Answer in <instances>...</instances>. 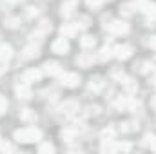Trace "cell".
Instances as JSON below:
<instances>
[{
    "label": "cell",
    "mask_w": 156,
    "mask_h": 154,
    "mask_svg": "<svg viewBox=\"0 0 156 154\" xmlns=\"http://www.w3.org/2000/svg\"><path fill=\"white\" fill-rule=\"evenodd\" d=\"M38 151H40V152H53V151H55V147H53L51 143H42V145L38 147Z\"/></svg>",
    "instance_id": "obj_25"
},
{
    "label": "cell",
    "mask_w": 156,
    "mask_h": 154,
    "mask_svg": "<svg viewBox=\"0 0 156 154\" xmlns=\"http://www.w3.org/2000/svg\"><path fill=\"white\" fill-rule=\"evenodd\" d=\"M20 118H22L24 121H35V120H37V114H35L31 109H24V111L20 113Z\"/></svg>",
    "instance_id": "obj_17"
},
{
    "label": "cell",
    "mask_w": 156,
    "mask_h": 154,
    "mask_svg": "<svg viewBox=\"0 0 156 154\" xmlns=\"http://www.w3.org/2000/svg\"><path fill=\"white\" fill-rule=\"evenodd\" d=\"M75 134H76V131H75V129H66V131L62 132V136H64V138H67V140L75 138Z\"/></svg>",
    "instance_id": "obj_26"
},
{
    "label": "cell",
    "mask_w": 156,
    "mask_h": 154,
    "mask_svg": "<svg viewBox=\"0 0 156 154\" xmlns=\"http://www.w3.org/2000/svg\"><path fill=\"white\" fill-rule=\"evenodd\" d=\"M151 149H153V151H156V140H154V143L151 145Z\"/></svg>",
    "instance_id": "obj_37"
},
{
    "label": "cell",
    "mask_w": 156,
    "mask_h": 154,
    "mask_svg": "<svg viewBox=\"0 0 156 154\" xmlns=\"http://www.w3.org/2000/svg\"><path fill=\"white\" fill-rule=\"evenodd\" d=\"M38 31L42 33V35H44V33H47V31H51V24H49V22H42Z\"/></svg>",
    "instance_id": "obj_29"
},
{
    "label": "cell",
    "mask_w": 156,
    "mask_h": 154,
    "mask_svg": "<svg viewBox=\"0 0 156 154\" xmlns=\"http://www.w3.org/2000/svg\"><path fill=\"white\" fill-rule=\"evenodd\" d=\"M131 54H133V47L131 45H118V47H115V56L118 60H127Z\"/></svg>",
    "instance_id": "obj_5"
},
{
    "label": "cell",
    "mask_w": 156,
    "mask_h": 154,
    "mask_svg": "<svg viewBox=\"0 0 156 154\" xmlns=\"http://www.w3.org/2000/svg\"><path fill=\"white\" fill-rule=\"evenodd\" d=\"M58 76H60L62 85H66V87H76L80 83V76L76 73H60Z\"/></svg>",
    "instance_id": "obj_2"
},
{
    "label": "cell",
    "mask_w": 156,
    "mask_h": 154,
    "mask_svg": "<svg viewBox=\"0 0 156 154\" xmlns=\"http://www.w3.org/2000/svg\"><path fill=\"white\" fill-rule=\"evenodd\" d=\"M73 11H75V0H69V2L62 4V15L64 16H71Z\"/></svg>",
    "instance_id": "obj_15"
},
{
    "label": "cell",
    "mask_w": 156,
    "mask_h": 154,
    "mask_svg": "<svg viewBox=\"0 0 156 154\" xmlns=\"http://www.w3.org/2000/svg\"><path fill=\"white\" fill-rule=\"evenodd\" d=\"M24 56H26V58H35V56H38V45H35V44L27 45V47L24 49Z\"/></svg>",
    "instance_id": "obj_16"
},
{
    "label": "cell",
    "mask_w": 156,
    "mask_h": 154,
    "mask_svg": "<svg viewBox=\"0 0 156 154\" xmlns=\"http://www.w3.org/2000/svg\"><path fill=\"white\" fill-rule=\"evenodd\" d=\"M107 29H109V33H113V35H125V33L129 31V26H127L123 20H115V22H111V24L107 26Z\"/></svg>",
    "instance_id": "obj_3"
},
{
    "label": "cell",
    "mask_w": 156,
    "mask_h": 154,
    "mask_svg": "<svg viewBox=\"0 0 156 154\" xmlns=\"http://www.w3.org/2000/svg\"><path fill=\"white\" fill-rule=\"evenodd\" d=\"M60 31H62V35H64V37L67 38V37H73V35L76 33V31H78V27H76V24H75V26H71V24H64Z\"/></svg>",
    "instance_id": "obj_14"
},
{
    "label": "cell",
    "mask_w": 156,
    "mask_h": 154,
    "mask_svg": "<svg viewBox=\"0 0 156 154\" xmlns=\"http://www.w3.org/2000/svg\"><path fill=\"white\" fill-rule=\"evenodd\" d=\"M151 105H153V109H156V96L151 100Z\"/></svg>",
    "instance_id": "obj_35"
},
{
    "label": "cell",
    "mask_w": 156,
    "mask_h": 154,
    "mask_svg": "<svg viewBox=\"0 0 156 154\" xmlns=\"http://www.w3.org/2000/svg\"><path fill=\"white\" fill-rule=\"evenodd\" d=\"M37 13H38V11H37V7H29V9H27V16H35Z\"/></svg>",
    "instance_id": "obj_32"
},
{
    "label": "cell",
    "mask_w": 156,
    "mask_h": 154,
    "mask_svg": "<svg viewBox=\"0 0 156 154\" xmlns=\"http://www.w3.org/2000/svg\"><path fill=\"white\" fill-rule=\"evenodd\" d=\"M154 140H156L154 134H145V136H144V142H142V143H144L145 147H151V145L154 143Z\"/></svg>",
    "instance_id": "obj_24"
},
{
    "label": "cell",
    "mask_w": 156,
    "mask_h": 154,
    "mask_svg": "<svg viewBox=\"0 0 156 154\" xmlns=\"http://www.w3.org/2000/svg\"><path fill=\"white\" fill-rule=\"evenodd\" d=\"M136 129H138V125L133 123V121H125V123H122V131H123V132H131V131H136Z\"/></svg>",
    "instance_id": "obj_22"
},
{
    "label": "cell",
    "mask_w": 156,
    "mask_h": 154,
    "mask_svg": "<svg viewBox=\"0 0 156 154\" xmlns=\"http://www.w3.org/2000/svg\"><path fill=\"white\" fill-rule=\"evenodd\" d=\"M60 111H62L64 114H73L75 111H78V103L75 102V100H67V102H64V103H62Z\"/></svg>",
    "instance_id": "obj_9"
},
{
    "label": "cell",
    "mask_w": 156,
    "mask_h": 154,
    "mask_svg": "<svg viewBox=\"0 0 156 154\" xmlns=\"http://www.w3.org/2000/svg\"><path fill=\"white\" fill-rule=\"evenodd\" d=\"M149 47H151V49H154V51H156V37H153V38L149 40Z\"/></svg>",
    "instance_id": "obj_33"
},
{
    "label": "cell",
    "mask_w": 156,
    "mask_h": 154,
    "mask_svg": "<svg viewBox=\"0 0 156 154\" xmlns=\"http://www.w3.org/2000/svg\"><path fill=\"white\" fill-rule=\"evenodd\" d=\"M116 107L118 109H129V107H134V102L127 96H120L116 100Z\"/></svg>",
    "instance_id": "obj_13"
},
{
    "label": "cell",
    "mask_w": 156,
    "mask_h": 154,
    "mask_svg": "<svg viewBox=\"0 0 156 154\" xmlns=\"http://www.w3.org/2000/svg\"><path fill=\"white\" fill-rule=\"evenodd\" d=\"M11 56H13V49H11V45H9V44H2V45H0V60L7 62Z\"/></svg>",
    "instance_id": "obj_11"
},
{
    "label": "cell",
    "mask_w": 156,
    "mask_h": 154,
    "mask_svg": "<svg viewBox=\"0 0 156 154\" xmlns=\"http://www.w3.org/2000/svg\"><path fill=\"white\" fill-rule=\"evenodd\" d=\"M2 145H4V143H2V140H0V149H2Z\"/></svg>",
    "instance_id": "obj_38"
},
{
    "label": "cell",
    "mask_w": 156,
    "mask_h": 154,
    "mask_svg": "<svg viewBox=\"0 0 156 154\" xmlns=\"http://www.w3.org/2000/svg\"><path fill=\"white\" fill-rule=\"evenodd\" d=\"M44 71H45L47 75H51V76H56V75L62 73V67H60V64H56V62H47V64L44 65Z\"/></svg>",
    "instance_id": "obj_8"
},
{
    "label": "cell",
    "mask_w": 156,
    "mask_h": 154,
    "mask_svg": "<svg viewBox=\"0 0 156 154\" xmlns=\"http://www.w3.org/2000/svg\"><path fill=\"white\" fill-rule=\"evenodd\" d=\"M5 109H7V100L0 94V114H4V113H5Z\"/></svg>",
    "instance_id": "obj_28"
},
{
    "label": "cell",
    "mask_w": 156,
    "mask_h": 154,
    "mask_svg": "<svg viewBox=\"0 0 156 154\" xmlns=\"http://www.w3.org/2000/svg\"><path fill=\"white\" fill-rule=\"evenodd\" d=\"M7 2H11V4H18V2H22V0H7Z\"/></svg>",
    "instance_id": "obj_36"
},
{
    "label": "cell",
    "mask_w": 156,
    "mask_h": 154,
    "mask_svg": "<svg viewBox=\"0 0 156 154\" xmlns=\"http://www.w3.org/2000/svg\"><path fill=\"white\" fill-rule=\"evenodd\" d=\"M111 56H115V47H104L102 53H100V58L105 60V58H111Z\"/></svg>",
    "instance_id": "obj_20"
},
{
    "label": "cell",
    "mask_w": 156,
    "mask_h": 154,
    "mask_svg": "<svg viewBox=\"0 0 156 154\" xmlns=\"http://www.w3.org/2000/svg\"><path fill=\"white\" fill-rule=\"evenodd\" d=\"M113 138H115V129L113 127H109L102 132V140H113Z\"/></svg>",
    "instance_id": "obj_23"
},
{
    "label": "cell",
    "mask_w": 156,
    "mask_h": 154,
    "mask_svg": "<svg viewBox=\"0 0 156 154\" xmlns=\"http://www.w3.org/2000/svg\"><path fill=\"white\" fill-rule=\"evenodd\" d=\"M104 85H105V82L102 80V78H91V82H89V91H93V93H100L102 89H104Z\"/></svg>",
    "instance_id": "obj_10"
},
{
    "label": "cell",
    "mask_w": 156,
    "mask_h": 154,
    "mask_svg": "<svg viewBox=\"0 0 156 154\" xmlns=\"http://www.w3.org/2000/svg\"><path fill=\"white\" fill-rule=\"evenodd\" d=\"M40 138H42V132L37 127H26L15 132V140L20 143H33V142H38Z\"/></svg>",
    "instance_id": "obj_1"
},
{
    "label": "cell",
    "mask_w": 156,
    "mask_h": 154,
    "mask_svg": "<svg viewBox=\"0 0 156 154\" xmlns=\"http://www.w3.org/2000/svg\"><path fill=\"white\" fill-rule=\"evenodd\" d=\"M115 151H131L129 143H115Z\"/></svg>",
    "instance_id": "obj_27"
},
{
    "label": "cell",
    "mask_w": 156,
    "mask_h": 154,
    "mask_svg": "<svg viewBox=\"0 0 156 154\" xmlns=\"http://www.w3.org/2000/svg\"><path fill=\"white\" fill-rule=\"evenodd\" d=\"M87 2V5H91V7H100V4L104 2V0H85Z\"/></svg>",
    "instance_id": "obj_30"
},
{
    "label": "cell",
    "mask_w": 156,
    "mask_h": 154,
    "mask_svg": "<svg viewBox=\"0 0 156 154\" xmlns=\"http://www.w3.org/2000/svg\"><path fill=\"white\" fill-rule=\"evenodd\" d=\"M93 62H94L93 54H87V53H83L82 56H78V58H76V64L80 65V67H89Z\"/></svg>",
    "instance_id": "obj_12"
},
{
    "label": "cell",
    "mask_w": 156,
    "mask_h": 154,
    "mask_svg": "<svg viewBox=\"0 0 156 154\" xmlns=\"http://www.w3.org/2000/svg\"><path fill=\"white\" fill-rule=\"evenodd\" d=\"M40 76H42V73H40L38 69H27V71L24 73L22 80H24L26 83H33V82H38Z\"/></svg>",
    "instance_id": "obj_7"
},
{
    "label": "cell",
    "mask_w": 156,
    "mask_h": 154,
    "mask_svg": "<svg viewBox=\"0 0 156 154\" xmlns=\"http://www.w3.org/2000/svg\"><path fill=\"white\" fill-rule=\"evenodd\" d=\"M123 85H125V89H127L129 93H134V91H136V87H138V85H136V82H134V80H131V78H125Z\"/></svg>",
    "instance_id": "obj_21"
},
{
    "label": "cell",
    "mask_w": 156,
    "mask_h": 154,
    "mask_svg": "<svg viewBox=\"0 0 156 154\" xmlns=\"http://www.w3.org/2000/svg\"><path fill=\"white\" fill-rule=\"evenodd\" d=\"M7 26H9V27H15V26H16V20H15V18H9V20H7Z\"/></svg>",
    "instance_id": "obj_34"
},
{
    "label": "cell",
    "mask_w": 156,
    "mask_h": 154,
    "mask_svg": "<svg viewBox=\"0 0 156 154\" xmlns=\"http://www.w3.org/2000/svg\"><path fill=\"white\" fill-rule=\"evenodd\" d=\"M144 11L149 15V18H151L153 22H156V4H147Z\"/></svg>",
    "instance_id": "obj_18"
},
{
    "label": "cell",
    "mask_w": 156,
    "mask_h": 154,
    "mask_svg": "<svg viewBox=\"0 0 156 154\" xmlns=\"http://www.w3.org/2000/svg\"><path fill=\"white\" fill-rule=\"evenodd\" d=\"M51 49H53V53H56V54H66L67 51H69V42L64 38H56L53 42V45H51Z\"/></svg>",
    "instance_id": "obj_4"
},
{
    "label": "cell",
    "mask_w": 156,
    "mask_h": 154,
    "mask_svg": "<svg viewBox=\"0 0 156 154\" xmlns=\"http://www.w3.org/2000/svg\"><path fill=\"white\" fill-rule=\"evenodd\" d=\"M80 45H82L83 49H91V47L94 45V38H93V37H82Z\"/></svg>",
    "instance_id": "obj_19"
},
{
    "label": "cell",
    "mask_w": 156,
    "mask_h": 154,
    "mask_svg": "<svg viewBox=\"0 0 156 154\" xmlns=\"http://www.w3.org/2000/svg\"><path fill=\"white\" fill-rule=\"evenodd\" d=\"M7 71V65H5V62L4 60H0V75H4Z\"/></svg>",
    "instance_id": "obj_31"
},
{
    "label": "cell",
    "mask_w": 156,
    "mask_h": 154,
    "mask_svg": "<svg viewBox=\"0 0 156 154\" xmlns=\"http://www.w3.org/2000/svg\"><path fill=\"white\" fill-rule=\"evenodd\" d=\"M16 96L18 98H22V100H27V98H31V87H29V83H20V85H16Z\"/></svg>",
    "instance_id": "obj_6"
}]
</instances>
